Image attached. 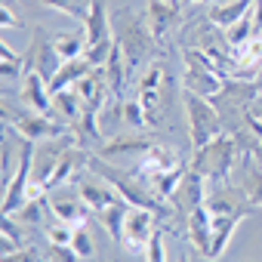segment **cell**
<instances>
[{
    "label": "cell",
    "mask_w": 262,
    "mask_h": 262,
    "mask_svg": "<svg viewBox=\"0 0 262 262\" xmlns=\"http://www.w3.org/2000/svg\"><path fill=\"white\" fill-rule=\"evenodd\" d=\"M111 34H114V43L120 47V53L126 59L129 74H136V71L148 68L151 62H158L161 43L155 40V34L148 28L145 13H139L133 7H120L111 19Z\"/></svg>",
    "instance_id": "6da1fadb"
},
{
    "label": "cell",
    "mask_w": 262,
    "mask_h": 262,
    "mask_svg": "<svg viewBox=\"0 0 262 262\" xmlns=\"http://www.w3.org/2000/svg\"><path fill=\"white\" fill-rule=\"evenodd\" d=\"M244 158H250V155L241 151V145L234 142V136L222 133L219 139H213L210 145H204V148L194 151L191 170H198L210 185H219V182H228V176L234 173L237 164H244Z\"/></svg>",
    "instance_id": "7a4b0ae2"
},
{
    "label": "cell",
    "mask_w": 262,
    "mask_h": 262,
    "mask_svg": "<svg viewBox=\"0 0 262 262\" xmlns=\"http://www.w3.org/2000/svg\"><path fill=\"white\" fill-rule=\"evenodd\" d=\"M4 123H10L19 136L31 139V142H47V139H65V136H74V129L68 123H62L59 117L53 114H40V111H13L10 102H4Z\"/></svg>",
    "instance_id": "3957f363"
},
{
    "label": "cell",
    "mask_w": 262,
    "mask_h": 262,
    "mask_svg": "<svg viewBox=\"0 0 262 262\" xmlns=\"http://www.w3.org/2000/svg\"><path fill=\"white\" fill-rule=\"evenodd\" d=\"M185 117H188V136H191V145L194 151L210 145L213 139H219L225 133V123H222V114L219 108L213 105V99H204V96H194V93H185Z\"/></svg>",
    "instance_id": "277c9868"
},
{
    "label": "cell",
    "mask_w": 262,
    "mask_h": 262,
    "mask_svg": "<svg viewBox=\"0 0 262 262\" xmlns=\"http://www.w3.org/2000/svg\"><path fill=\"white\" fill-rule=\"evenodd\" d=\"M182 59H185V71H182V90L185 93H194V96H204V99H213L222 83L228 80L210 56H204L201 50H191L185 47L182 50Z\"/></svg>",
    "instance_id": "5b68a950"
},
{
    "label": "cell",
    "mask_w": 262,
    "mask_h": 262,
    "mask_svg": "<svg viewBox=\"0 0 262 262\" xmlns=\"http://www.w3.org/2000/svg\"><path fill=\"white\" fill-rule=\"evenodd\" d=\"M158 222L161 216L151 213V210H142V207H129L126 210V222H123V247L126 253H133V256H142L148 250V241L151 234L158 231Z\"/></svg>",
    "instance_id": "8992f818"
},
{
    "label": "cell",
    "mask_w": 262,
    "mask_h": 262,
    "mask_svg": "<svg viewBox=\"0 0 262 262\" xmlns=\"http://www.w3.org/2000/svg\"><path fill=\"white\" fill-rule=\"evenodd\" d=\"M25 62H28V71H37L47 83L56 77V71L62 68V56H59V50H56V40L37 25L34 28V34H31V43H28V53H25Z\"/></svg>",
    "instance_id": "52a82bcc"
},
{
    "label": "cell",
    "mask_w": 262,
    "mask_h": 262,
    "mask_svg": "<svg viewBox=\"0 0 262 262\" xmlns=\"http://www.w3.org/2000/svg\"><path fill=\"white\" fill-rule=\"evenodd\" d=\"M145 22L158 43H167L176 28H182V4L179 0H148L145 4Z\"/></svg>",
    "instance_id": "ba28073f"
},
{
    "label": "cell",
    "mask_w": 262,
    "mask_h": 262,
    "mask_svg": "<svg viewBox=\"0 0 262 262\" xmlns=\"http://www.w3.org/2000/svg\"><path fill=\"white\" fill-rule=\"evenodd\" d=\"M47 207H50V213H53L59 222H68V225H74V228L86 225V219H90V213H93V210L86 207V201L80 198L77 188H74V191H65V188L50 191Z\"/></svg>",
    "instance_id": "9c48e42d"
},
{
    "label": "cell",
    "mask_w": 262,
    "mask_h": 262,
    "mask_svg": "<svg viewBox=\"0 0 262 262\" xmlns=\"http://www.w3.org/2000/svg\"><path fill=\"white\" fill-rule=\"evenodd\" d=\"M207 210L213 216H247V191L244 188H234L228 182H219V185H210L207 188Z\"/></svg>",
    "instance_id": "30bf717a"
},
{
    "label": "cell",
    "mask_w": 262,
    "mask_h": 262,
    "mask_svg": "<svg viewBox=\"0 0 262 262\" xmlns=\"http://www.w3.org/2000/svg\"><path fill=\"white\" fill-rule=\"evenodd\" d=\"M207 188H210V182H207L198 170H191V167H188V173H185L182 185H179V188L173 191V198H170V204H173L176 216L188 219V213H191V210H198V207L207 201Z\"/></svg>",
    "instance_id": "8fae6325"
},
{
    "label": "cell",
    "mask_w": 262,
    "mask_h": 262,
    "mask_svg": "<svg viewBox=\"0 0 262 262\" xmlns=\"http://www.w3.org/2000/svg\"><path fill=\"white\" fill-rule=\"evenodd\" d=\"M179 164H185L182 158H179V148H173V145H164V142H155L142 158H139V164H136V173L148 182V179H155L158 173H167V170H176Z\"/></svg>",
    "instance_id": "7c38bea8"
},
{
    "label": "cell",
    "mask_w": 262,
    "mask_h": 262,
    "mask_svg": "<svg viewBox=\"0 0 262 262\" xmlns=\"http://www.w3.org/2000/svg\"><path fill=\"white\" fill-rule=\"evenodd\" d=\"M22 102H28L31 111H40V114H53V93H50V83L37 74V71H28L25 74V83H22ZM56 117V114H53Z\"/></svg>",
    "instance_id": "4fadbf2b"
},
{
    "label": "cell",
    "mask_w": 262,
    "mask_h": 262,
    "mask_svg": "<svg viewBox=\"0 0 262 262\" xmlns=\"http://www.w3.org/2000/svg\"><path fill=\"white\" fill-rule=\"evenodd\" d=\"M158 139L151 136H111L96 155L105 158V161H114V158H126V155H145Z\"/></svg>",
    "instance_id": "5bb4252c"
},
{
    "label": "cell",
    "mask_w": 262,
    "mask_h": 262,
    "mask_svg": "<svg viewBox=\"0 0 262 262\" xmlns=\"http://www.w3.org/2000/svg\"><path fill=\"white\" fill-rule=\"evenodd\" d=\"M185 228H188V241L198 247V253H210V241H213V213L207 210V204H201L198 210L188 213L185 219Z\"/></svg>",
    "instance_id": "9a60e30c"
},
{
    "label": "cell",
    "mask_w": 262,
    "mask_h": 262,
    "mask_svg": "<svg viewBox=\"0 0 262 262\" xmlns=\"http://www.w3.org/2000/svg\"><path fill=\"white\" fill-rule=\"evenodd\" d=\"M83 37H86V47L114 37L111 34V19H108V10H105V0H90V16L83 22Z\"/></svg>",
    "instance_id": "2e32d148"
},
{
    "label": "cell",
    "mask_w": 262,
    "mask_h": 262,
    "mask_svg": "<svg viewBox=\"0 0 262 262\" xmlns=\"http://www.w3.org/2000/svg\"><path fill=\"white\" fill-rule=\"evenodd\" d=\"M90 71H93V65L86 62V56H77V59L62 62V68H59V71H56V77L50 80V93H62V90L77 86Z\"/></svg>",
    "instance_id": "e0dca14e"
},
{
    "label": "cell",
    "mask_w": 262,
    "mask_h": 262,
    "mask_svg": "<svg viewBox=\"0 0 262 262\" xmlns=\"http://www.w3.org/2000/svg\"><path fill=\"white\" fill-rule=\"evenodd\" d=\"M77 191H80V198L86 201V207L93 210V213H99V210H105L108 204H114L120 194L102 179V182H96V179H80L77 182Z\"/></svg>",
    "instance_id": "ac0fdd59"
},
{
    "label": "cell",
    "mask_w": 262,
    "mask_h": 262,
    "mask_svg": "<svg viewBox=\"0 0 262 262\" xmlns=\"http://www.w3.org/2000/svg\"><path fill=\"white\" fill-rule=\"evenodd\" d=\"M253 4H256V0H231V4H219V7H210L207 19H210L216 28L228 31L231 25H237V22L253 10Z\"/></svg>",
    "instance_id": "d6986e66"
},
{
    "label": "cell",
    "mask_w": 262,
    "mask_h": 262,
    "mask_svg": "<svg viewBox=\"0 0 262 262\" xmlns=\"http://www.w3.org/2000/svg\"><path fill=\"white\" fill-rule=\"evenodd\" d=\"M83 99H80V93L71 86V90H62V93H53V114L62 120V123H68V126H74L77 120H80V114H83Z\"/></svg>",
    "instance_id": "ffe728a7"
},
{
    "label": "cell",
    "mask_w": 262,
    "mask_h": 262,
    "mask_svg": "<svg viewBox=\"0 0 262 262\" xmlns=\"http://www.w3.org/2000/svg\"><path fill=\"white\" fill-rule=\"evenodd\" d=\"M241 219H244V216H213V241H210L207 259H219V256L228 250V244H231V237H234Z\"/></svg>",
    "instance_id": "44dd1931"
},
{
    "label": "cell",
    "mask_w": 262,
    "mask_h": 262,
    "mask_svg": "<svg viewBox=\"0 0 262 262\" xmlns=\"http://www.w3.org/2000/svg\"><path fill=\"white\" fill-rule=\"evenodd\" d=\"M126 210H129V204L123 201V198H117L114 204H108L105 210H99L96 216H99V222H102V228L111 234V241H123V222H126Z\"/></svg>",
    "instance_id": "7402d4cb"
},
{
    "label": "cell",
    "mask_w": 262,
    "mask_h": 262,
    "mask_svg": "<svg viewBox=\"0 0 262 262\" xmlns=\"http://www.w3.org/2000/svg\"><path fill=\"white\" fill-rule=\"evenodd\" d=\"M185 173H188V164H179L176 170H167V173H158L155 179H148V188H151L161 201H170V198H173V191L182 185Z\"/></svg>",
    "instance_id": "603a6c76"
},
{
    "label": "cell",
    "mask_w": 262,
    "mask_h": 262,
    "mask_svg": "<svg viewBox=\"0 0 262 262\" xmlns=\"http://www.w3.org/2000/svg\"><path fill=\"white\" fill-rule=\"evenodd\" d=\"M105 74H108V83H111L114 96L120 99V96H123V86H126L129 68H126V59H123V53H120L117 43H114V50H111V56H108V62H105Z\"/></svg>",
    "instance_id": "cb8c5ba5"
},
{
    "label": "cell",
    "mask_w": 262,
    "mask_h": 262,
    "mask_svg": "<svg viewBox=\"0 0 262 262\" xmlns=\"http://www.w3.org/2000/svg\"><path fill=\"white\" fill-rule=\"evenodd\" d=\"M244 191H247V204L250 207H262V164L256 158H244Z\"/></svg>",
    "instance_id": "d4e9b609"
},
{
    "label": "cell",
    "mask_w": 262,
    "mask_h": 262,
    "mask_svg": "<svg viewBox=\"0 0 262 262\" xmlns=\"http://www.w3.org/2000/svg\"><path fill=\"white\" fill-rule=\"evenodd\" d=\"M0 74H4V80H13L19 74H28L25 56H19L7 40H0Z\"/></svg>",
    "instance_id": "484cf974"
},
{
    "label": "cell",
    "mask_w": 262,
    "mask_h": 262,
    "mask_svg": "<svg viewBox=\"0 0 262 262\" xmlns=\"http://www.w3.org/2000/svg\"><path fill=\"white\" fill-rule=\"evenodd\" d=\"M25 247V237H22V222L16 216H4V225H0V250L7 253H16Z\"/></svg>",
    "instance_id": "4316f807"
},
{
    "label": "cell",
    "mask_w": 262,
    "mask_h": 262,
    "mask_svg": "<svg viewBox=\"0 0 262 262\" xmlns=\"http://www.w3.org/2000/svg\"><path fill=\"white\" fill-rule=\"evenodd\" d=\"M56 50H59V56L68 62V59H77V56H83V50H86V37H80V34H71V31H59L56 37Z\"/></svg>",
    "instance_id": "83f0119b"
},
{
    "label": "cell",
    "mask_w": 262,
    "mask_h": 262,
    "mask_svg": "<svg viewBox=\"0 0 262 262\" xmlns=\"http://www.w3.org/2000/svg\"><path fill=\"white\" fill-rule=\"evenodd\" d=\"M40 4L56 13H65L77 22H86V16H90V0H40Z\"/></svg>",
    "instance_id": "f1b7e54d"
},
{
    "label": "cell",
    "mask_w": 262,
    "mask_h": 262,
    "mask_svg": "<svg viewBox=\"0 0 262 262\" xmlns=\"http://www.w3.org/2000/svg\"><path fill=\"white\" fill-rule=\"evenodd\" d=\"M225 37H228V43L231 47H241V43H247V40H253L256 37V22H253V10L237 22V25H231L228 31H225Z\"/></svg>",
    "instance_id": "f546056e"
},
{
    "label": "cell",
    "mask_w": 262,
    "mask_h": 262,
    "mask_svg": "<svg viewBox=\"0 0 262 262\" xmlns=\"http://www.w3.org/2000/svg\"><path fill=\"white\" fill-rule=\"evenodd\" d=\"M123 120L133 126V129H148V117H145V108H142L139 99L123 102Z\"/></svg>",
    "instance_id": "4dcf8cb0"
},
{
    "label": "cell",
    "mask_w": 262,
    "mask_h": 262,
    "mask_svg": "<svg viewBox=\"0 0 262 262\" xmlns=\"http://www.w3.org/2000/svg\"><path fill=\"white\" fill-rule=\"evenodd\" d=\"M111 50H114V37H108V40H102V43L86 47V50H83V56H86V62H90L93 68H105V62H108Z\"/></svg>",
    "instance_id": "1f68e13d"
},
{
    "label": "cell",
    "mask_w": 262,
    "mask_h": 262,
    "mask_svg": "<svg viewBox=\"0 0 262 262\" xmlns=\"http://www.w3.org/2000/svg\"><path fill=\"white\" fill-rule=\"evenodd\" d=\"M71 250H74L80 259H90V256H96V244H93V237H90V228H86V225L74 228V237H71Z\"/></svg>",
    "instance_id": "d6a6232c"
},
{
    "label": "cell",
    "mask_w": 262,
    "mask_h": 262,
    "mask_svg": "<svg viewBox=\"0 0 262 262\" xmlns=\"http://www.w3.org/2000/svg\"><path fill=\"white\" fill-rule=\"evenodd\" d=\"M164 237H167V228H161V225H158V231L151 234L148 250H145V259H148V262H167V247H164Z\"/></svg>",
    "instance_id": "836d02e7"
},
{
    "label": "cell",
    "mask_w": 262,
    "mask_h": 262,
    "mask_svg": "<svg viewBox=\"0 0 262 262\" xmlns=\"http://www.w3.org/2000/svg\"><path fill=\"white\" fill-rule=\"evenodd\" d=\"M43 207H47L43 198H31V201H28L19 213H13V216H16L19 222H40V219H43Z\"/></svg>",
    "instance_id": "e575fe53"
},
{
    "label": "cell",
    "mask_w": 262,
    "mask_h": 262,
    "mask_svg": "<svg viewBox=\"0 0 262 262\" xmlns=\"http://www.w3.org/2000/svg\"><path fill=\"white\" fill-rule=\"evenodd\" d=\"M71 237H74V225H68V222H59V225L47 228V244H56V247H71Z\"/></svg>",
    "instance_id": "d590c367"
},
{
    "label": "cell",
    "mask_w": 262,
    "mask_h": 262,
    "mask_svg": "<svg viewBox=\"0 0 262 262\" xmlns=\"http://www.w3.org/2000/svg\"><path fill=\"white\" fill-rule=\"evenodd\" d=\"M77 259L80 256L71 247H56V244H50L47 253H43V262H77Z\"/></svg>",
    "instance_id": "8d00e7d4"
},
{
    "label": "cell",
    "mask_w": 262,
    "mask_h": 262,
    "mask_svg": "<svg viewBox=\"0 0 262 262\" xmlns=\"http://www.w3.org/2000/svg\"><path fill=\"white\" fill-rule=\"evenodd\" d=\"M4 262H43V256H40L37 250H31V247H22V250H16V253H7Z\"/></svg>",
    "instance_id": "74e56055"
},
{
    "label": "cell",
    "mask_w": 262,
    "mask_h": 262,
    "mask_svg": "<svg viewBox=\"0 0 262 262\" xmlns=\"http://www.w3.org/2000/svg\"><path fill=\"white\" fill-rule=\"evenodd\" d=\"M0 25H4V28H16V25H19L16 13H13V0H4V10H0Z\"/></svg>",
    "instance_id": "f35d334b"
},
{
    "label": "cell",
    "mask_w": 262,
    "mask_h": 262,
    "mask_svg": "<svg viewBox=\"0 0 262 262\" xmlns=\"http://www.w3.org/2000/svg\"><path fill=\"white\" fill-rule=\"evenodd\" d=\"M253 22H256V37L262 34V0L253 4Z\"/></svg>",
    "instance_id": "ab89813d"
},
{
    "label": "cell",
    "mask_w": 262,
    "mask_h": 262,
    "mask_svg": "<svg viewBox=\"0 0 262 262\" xmlns=\"http://www.w3.org/2000/svg\"><path fill=\"white\" fill-rule=\"evenodd\" d=\"M253 80H256V86H259V93H262V65L256 68V74H253Z\"/></svg>",
    "instance_id": "60d3db41"
},
{
    "label": "cell",
    "mask_w": 262,
    "mask_h": 262,
    "mask_svg": "<svg viewBox=\"0 0 262 262\" xmlns=\"http://www.w3.org/2000/svg\"><path fill=\"white\" fill-rule=\"evenodd\" d=\"M182 7H198V4H207V0H179Z\"/></svg>",
    "instance_id": "b9f144b4"
},
{
    "label": "cell",
    "mask_w": 262,
    "mask_h": 262,
    "mask_svg": "<svg viewBox=\"0 0 262 262\" xmlns=\"http://www.w3.org/2000/svg\"><path fill=\"white\" fill-rule=\"evenodd\" d=\"M176 262H191V256H188V253H185V250H182V253H179V259H176Z\"/></svg>",
    "instance_id": "7bdbcfd3"
}]
</instances>
